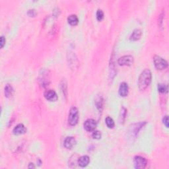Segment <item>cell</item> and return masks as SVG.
<instances>
[{
  "label": "cell",
  "instance_id": "obj_12",
  "mask_svg": "<svg viewBox=\"0 0 169 169\" xmlns=\"http://www.w3.org/2000/svg\"><path fill=\"white\" fill-rule=\"evenodd\" d=\"M40 84L41 85H42L43 87L48 85V83H49V78H48V77L47 73H45L44 71H43L42 73L40 75Z\"/></svg>",
  "mask_w": 169,
  "mask_h": 169
},
{
  "label": "cell",
  "instance_id": "obj_23",
  "mask_svg": "<svg viewBox=\"0 0 169 169\" xmlns=\"http://www.w3.org/2000/svg\"><path fill=\"white\" fill-rule=\"evenodd\" d=\"M6 38H5L3 36H1V38H0V44H1V48L4 46L5 44H6Z\"/></svg>",
  "mask_w": 169,
  "mask_h": 169
},
{
  "label": "cell",
  "instance_id": "obj_4",
  "mask_svg": "<svg viewBox=\"0 0 169 169\" xmlns=\"http://www.w3.org/2000/svg\"><path fill=\"white\" fill-rule=\"evenodd\" d=\"M135 168L137 169L145 168L147 165L146 159L142 157L141 156H136L134 159Z\"/></svg>",
  "mask_w": 169,
  "mask_h": 169
},
{
  "label": "cell",
  "instance_id": "obj_3",
  "mask_svg": "<svg viewBox=\"0 0 169 169\" xmlns=\"http://www.w3.org/2000/svg\"><path fill=\"white\" fill-rule=\"evenodd\" d=\"M154 66L159 70H163L168 67V63L165 59L159 55H154L153 57Z\"/></svg>",
  "mask_w": 169,
  "mask_h": 169
},
{
  "label": "cell",
  "instance_id": "obj_18",
  "mask_svg": "<svg viewBox=\"0 0 169 169\" xmlns=\"http://www.w3.org/2000/svg\"><path fill=\"white\" fill-rule=\"evenodd\" d=\"M158 91L161 93H167L168 86L165 84L159 83V84H158Z\"/></svg>",
  "mask_w": 169,
  "mask_h": 169
},
{
  "label": "cell",
  "instance_id": "obj_6",
  "mask_svg": "<svg viewBox=\"0 0 169 169\" xmlns=\"http://www.w3.org/2000/svg\"><path fill=\"white\" fill-rule=\"evenodd\" d=\"M96 122L93 119H88L84 122L83 124V127L84 130L87 132H93L96 129Z\"/></svg>",
  "mask_w": 169,
  "mask_h": 169
},
{
  "label": "cell",
  "instance_id": "obj_16",
  "mask_svg": "<svg viewBox=\"0 0 169 169\" xmlns=\"http://www.w3.org/2000/svg\"><path fill=\"white\" fill-rule=\"evenodd\" d=\"M96 107H97L98 110H101L103 107V98L102 96H97L95 99Z\"/></svg>",
  "mask_w": 169,
  "mask_h": 169
},
{
  "label": "cell",
  "instance_id": "obj_19",
  "mask_svg": "<svg viewBox=\"0 0 169 169\" xmlns=\"http://www.w3.org/2000/svg\"><path fill=\"white\" fill-rule=\"evenodd\" d=\"M126 113H127V110L125 109V108L123 107L121 110V112H120V122H124L125 120V116H126Z\"/></svg>",
  "mask_w": 169,
  "mask_h": 169
},
{
  "label": "cell",
  "instance_id": "obj_9",
  "mask_svg": "<svg viewBox=\"0 0 169 169\" xmlns=\"http://www.w3.org/2000/svg\"><path fill=\"white\" fill-rule=\"evenodd\" d=\"M128 91H129L128 84L125 83V82H122L119 87V90H118L119 95L121 96H126L127 95V94H128Z\"/></svg>",
  "mask_w": 169,
  "mask_h": 169
},
{
  "label": "cell",
  "instance_id": "obj_10",
  "mask_svg": "<svg viewBox=\"0 0 169 169\" xmlns=\"http://www.w3.org/2000/svg\"><path fill=\"white\" fill-rule=\"evenodd\" d=\"M89 162H90V159H89V156L83 155L79 158L77 163H78V165L80 166L81 167H85V166L89 165Z\"/></svg>",
  "mask_w": 169,
  "mask_h": 169
},
{
  "label": "cell",
  "instance_id": "obj_24",
  "mask_svg": "<svg viewBox=\"0 0 169 169\" xmlns=\"http://www.w3.org/2000/svg\"><path fill=\"white\" fill-rule=\"evenodd\" d=\"M28 15L30 17H35L37 15V12H36L35 9H29L28 11Z\"/></svg>",
  "mask_w": 169,
  "mask_h": 169
},
{
  "label": "cell",
  "instance_id": "obj_11",
  "mask_svg": "<svg viewBox=\"0 0 169 169\" xmlns=\"http://www.w3.org/2000/svg\"><path fill=\"white\" fill-rule=\"evenodd\" d=\"M26 127L23 124H19L14 127L13 130V133L15 135H21L23 134L26 132Z\"/></svg>",
  "mask_w": 169,
  "mask_h": 169
},
{
  "label": "cell",
  "instance_id": "obj_8",
  "mask_svg": "<svg viewBox=\"0 0 169 169\" xmlns=\"http://www.w3.org/2000/svg\"><path fill=\"white\" fill-rule=\"evenodd\" d=\"M76 140L72 136L67 137L64 140V146L67 149H71L75 145Z\"/></svg>",
  "mask_w": 169,
  "mask_h": 169
},
{
  "label": "cell",
  "instance_id": "obj_7",
  "mask_svg": "<svg viewBox=\"0 0 169 169\" xmlns=\"http://www.w3.org/2000/svg\"><path fill=\"white\" fill-rule=\"evenodd\" d=\"M44 96L46 99L50 101V102H55L58 98L57 93L54 90H48L45 91Z\"/></svg>",
  "mask_w": 169,
  "mask_h": 169
},
{
  "label": "cell",
  "instance_id": "obj_15",
  "mask_svg": "<svg viewBox=\"0 0 169 169\" xmlns=\"http://www.w3.org/2000/svg\"><path fill=\"white\" fill-rule=\"evenodd\" d=\"M13 91H13V87H12L11 84H7L6 86L5 87L4 93H5V96H6V97H10L11 96L13 95Z\"/></svg>",
  "mask_w": 169,
  "mask_h": 169
},
{
  "label": "cell",
  "instance_id": "obj_22",
  "mask_svg": "<svg viewBox=\"0 0 169 169\" xmlns=\"http://www.w3.org/2000/svg\"><path fill=\"white\" fill-rule=\"evenodd\" d=\"M163 122L164 125H165L166 127H168V116H165L163 118Z\"/></svg>",
  "mask_w": 169,
  "mask_h": 169
},
{
  "label": "cell",
  "instance_id": "obj_5",
  "mask_svg": "<svg viewBox=\"0 0 169 169\" xmlns=\"http://www.w3.org/2000/svg\"><path fill=\"white\" fill-rule=\"evenodd\" d=\"M118 63L120 66H131V65L133 64V63H134V57L130 55H124V56L120 57L118 61Z\"/></svg>",
  "mask_w": 169,
  "mask_h": 169
},
{
  "label": "cell",
  "instance_id": "obj_13",
  "mask_svg": "<svg viewBox=\"0 0 169 169\" xmlns=\"http://www.w3.org/2000/svg\"><path fill=\"white\" fill-rule=\"evenodd\" d=\"M142 35V32L141 30L140 29H138V28H137V29H135L134 30V32L132 33V34L130 36V40H133V41H136V40H138L140 38H141Z\"/></svg>",
  "mask_w": 169,
  "mask_h": 169
},
{
  "label": "cell",
  "instance_id": "obj_2",
  "mask_svg": "<svg viewBox=\"0 0 169 169\" xmlns=\"http://www.w3.org/2000/svg\"><path fill=\"white\" fill-rule=\"evenodd\" d=\"M79 113L77 108L73 107L70 108L68 116V123L70 125H75L79 121Z\"/></svg>",
  "mask_w": 169,
  "mask_h": 169
},
{
  "label": "cell",
  "instance_id": "obj_25",
  "mask_svg": "<svg viewBox=\"0 0 169 169\" xmlns=\"http://www.w3.org/2000/svg\"><path fill=\"white\" fill-rule=\"evenodd\" d=\"M28 168H35V166L34 165V164L33 163H30L29 164V165H28Z\"/></svg>",
  "mask_w": 169,
  "mask_h": 169
},
{
  "label": "cell",
  "instance_id": "obj_14",
  "mask_svg": "<svg viewBox=\"0 0 169 169\" xmlns=\"http://www.w3.org/2000/svg\"><path fill=\"white\" fill-rule=\"evenodd\" d=\"M67 22L71 26H75L79 23V19L76 15H71L67 17Z\"/></svg>",
  "mask_w": 169,
  "mask_h": 169
},
{
  "label": "cell",
  "instance_id": "obj_21",
  "mask_svg": "<svg viewBox=\"0 0 169 169\" xmlns=\"http://www.w3.org/2000/svg\"><path fill=\"white\" fill-rule=\"evenodd\" d=\"M92 136L94 139H99L101 138L102 134H101V132L99 131H98V130H94L93 134H92Z\"/></svg>",
  "mask_w": 169,
  "mask_h": 169
},
{
  "label": "cell",
  "instance_id": "obj_17",
  "mask_svg": "<svg viewBox=\"0 0 169 169\" xmlns=\"http://www.w3.org/2000/svg\"><path fill=\"white\" fill-rule=\"evenodd\" d=\"M105 123L108 128H113L114 127V121L112 118L108 116L105 118Z\"/></svg>",
  "mask_w": 169,
  "mask_h": 169
},
{
  "label": "cell",
  "instance_id": "obj_1",
  "mask_svg": "<svg viewBox=\"0 0 169 169\" xmlns=\"http://www.w3.org/2000/svg\"><path fill=\"white\" fill-rule=\"evenodd\" d=\"M152 79L151 72L149 69H144L141 72L138 79V87L139 90L144 91L150 84Z\"/></svg>",
  "mask_w": 169,
  "mask_h": 169
},
{
  "label": "cell",
  "instance_id": "obj_20",
  "mask_svg": "<svg viewBox=\"0 0 169 169\" xmlns=\"http://www.w3.org/2000/svg\"><path fill=\"white\" fill-rule=\"evenodd\" d=\"M96 19H97L98 21H102L104 19V13L103 10L101 9H98L97 11H96Z\"/></svg>",
  "mask_w": 169,
  "mask_h": 169
}]
</instances>
